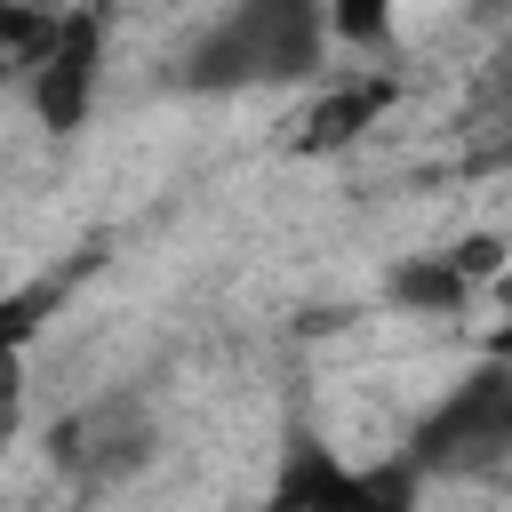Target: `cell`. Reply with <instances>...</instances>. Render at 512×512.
Here are the masks:
<instances>
[{
    "instance_id": "cell-1",
    "label": "cell",
    "mask_w": 512,
    "mask_h": 512,
    "mask_svg": "<svg viewBox=\"0 0 512 512\" xmlns=\"http://www.w3.org/2000/svg\"><path fill=\"white\" fill-rule=\"evenodd\" d=\"M328 8L320 0H232L184 56H176V88L192 96H240V88H288L312 80L328 64Z\"/></svg>"
},
{
    "instance_id": "cell-2",
    "label": "cell",
    "mask_w": 512,
    "mask_h": 512,
    "mask_svg": "<svg viewBox=\"0 0 512 512\" xmlns=\"http://www.w3.org/2000/svg\"><path fill=\"white\" fill-rule=\"evenodd\" d=\"M504 456H512V368L504 360H480L424 424H416V440H408V472L416 480H432V472H448V480H488V472H504Z\"/></svg>"
},
{
    "instance_id": "cell-8",
    "label": "cell",
    "mask_w": 512,
    "mask_h": 512,
    "mask_svg": "<svg viewBox=\"0 0 512 512\" xmlns=\"http://www.w3.org/2000/svg\"><path fill=\"white\" fill-rule=\"evenodd\" d=\"M392 296L416 304V312H456V304H464V272H456L448 256H416L408 272H392Z\"/></svg>"
},
{
    "instance_id": "cell-6",
    "label": "cell",
    "mask_w": 512,
    "mask_h": 512,
    "mask_svg": "<svg viewBox=\"0 0 512 512\" xmlns=\"http://www.w3.org/2000/svg\"><path fill=\"white\" fill-rule=\"evenodd\" d=\"M384 104H392V80L384 72H360V80H336L312 112H304V128H296V152H344L368 120H384Z\"/></svg>"
},
{
    "instance_id": "cell-9",
    "label": "cell",
    "mask_w": 512,
    "mask_h": 512,
    "mask_svg": "<svg viewBox=\"0 0 512 512\" xmlns=\"http://www.w3.org/2000/svg\"><path fill=\"white\" fill-rule=\"evenodd\" d=\"M56 304V288H16V296H0V400H8V376H16V352L32 344V328H40V312Z\"/></svg>"
},
{
    "instance_id": "cell-7",
    "label": "cell",
    "mask_w": 512,
    "mask_h": 512,
    "mask_svg": "<svg viewBox=\"0 0 512 512\" xmlns=\"http://www.w3.org/2000/svg\"><path fill=\"white\" fill-rule=\"evenodd\" d=\"M56 24H64V0H0V88L32 80V64L48 56Z\"/></svg>"
},
{
    "instance_id": "cell-10",
    "label": "cell",
    "mask_w": 512,
    "mask_h": 512,
    "mask_svg": "<svg viewBox=\"0 0 512 512\" xmlns=\"http://www.w3.org/2000/svg\"><path fill=\"white\" fill-rule=\"evenodd\" d=\"M320 8H328V40H344V48H384L400 0H320Z\"/></svg>"
},
{
    "instance_id": "cell-3",
    "label": "cell",
    "mask_w": 512,
    "mask_h": 512,
    "mask_svg": "<svg viewBox=\"0 0 512 512\" xmlns=\"http://www.w3.org/2000/svg\"><path fill=\"white\" fill-rule=\"evenodd\" d=\"M256 512H416V472L400 456L392 464H344L320 440H288Z\"/></svg>"
},
{
    "instance_id": "cell-4",
    "label": "cell",
    "mask_w": 512,
    "mask_h": 512,
    "mask_svg": "<svg viewBox=\"0 0 512 512\" xmlns=\"http://www.w3.org/2000/svg\"><path fill=\"white\" fill-rule=\"evenodd\" d=\"M48 464H56L80 496H96V488H112V480L144 472V464H152V408H144V400H128V392L72 408V416L48 432Z\"/></svg>"
},
{
    "instance_id": "cell-5",
    "label": "cell",
    "mask_w": 512,
    "mask_h": 512,
    "mask_svg": "<svg viewBox=\"0 0 512 512\" xmlns=\"http://www.w3.org/2000/svg\"><path fill=\"white\" fill-rule=\"evenodd\" d=\"M96 64H104V8H64L48 56L32 64V112L48 128H80L88 120V96H96Z\"/></svg>"
}]
</instances>
